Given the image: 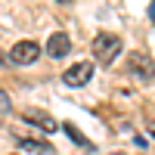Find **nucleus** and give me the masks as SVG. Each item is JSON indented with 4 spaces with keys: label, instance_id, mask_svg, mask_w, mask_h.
<instances>
[{
    "label": "nucleus",
    "instance_id": "f257e3e1",
    "mask_svg": "<svg viewBox=\"0 0 155 155\" xmlns=\"http://www.w3.org/2000/svg\"><path fill=\"white\" fill-rule=\"evenodd\" d=\"M118 53H121V37H118V34L99 31V34L93 37V56H96L99 65H112Z\"/></svg>",
    "mask_w": 155,
    "mask_h": 155
},
{
    "label": "nucleus",
    "instance_id": "f03ea898",
    "mask_svg": "<svg viewBox=\"0 0 155 155\" xmlns=\"http://www.w3.org/2000/svg\"><path fill=\"white\" fill-rule=\"evenodd\" d=\"M22 118L28 121V124H34L37 130H44V134H56L59 130V124H56V118L50 112H41V109H25L22 112Z\"/></svg>",
    "mask_w": 155,
    "mask_h": 155
},
{
    "label": "nucleus",
    "instance_id": "7ed1b4c3",
    "mask_svg": "<svg viewBox=\"0 0 155 155\" xmlns=\"http://www.w3.org/2000/svg\"><path fill=\"white\" fill-rule=\"evenodd\" d=\"M37 56H41V47H37L34 41H19L16 47L9 50V59L16 62V65H31Z\"/></svg>",
    "mask_w": 155,
    "mask_h": 155
},
{
    "label": "nucleus",
    "instance_id": "20e7f679",
    "mask_svg": "<svg viewBox=\"0 0 155 155\" xmlns=\"http://www.w3.org/2000/svg\"><path fill=\"white\" fill-rule=\"evenodd\" d=\"M90 78H93V62H74V65L62 74V81L68 87H84Z\"/></svg>",
    "mask_w": 155,
    "mask_h": 155
},
{
    "label": "nucleus",
    "instance_id": "39448f33",
    "mask_svg": "<svg viewBox=\"0 0 155 155\" xmlns=\"http://www.w3.org/2000/svg\"><path fill=\"white\" fill-rule=\"evenodd\" d=\"M71 50V37L65 34V31H53L50 34V41H47V53L53 56V59H62Z\"/></svg>",
    "mask_w": 155,
    "mask_h": 155
},
{
    "label": "nucleus",
    "instance_id": "423d86ee",
    "mask_svg": "<svg viewBox=\"0 0 155 155\" xmlns=\"http://www.w3.org/2000/svg\"><path fill=\"white\" fill-rule=\"evenodd\" d=\"M59 127H62V130H65V137L71 140L74 146H81V149H93V143H90V140H87V137H84L81 130H78V127H74L71 121H65V124H59Z\"/></svg>",
    "mask_w": 155,
    "mask_h": 155
},
{
    "label": "nucleus",
    "instance_id": "0eeeda50",
    "mask_svg": "<svg viewBox=\"0 0 155 155\" xmlns=\"http://www.w3.org/2000/svg\"><path fill=\"white\" fill-rule=\"evenodd\" d=\"M19 149H25V152H37V155H44V152H53V146H47V143H37V140H19Z\"/></svg>",
    "mask_w": 155,
    "mask_h": 155
},
{
    "label": "nucleus",
    "instance_id": "6e6552de",
    "mask_svg": "<svg viewBox=\"0 0 155 155\" xmlns=\"http://www.w3.org/2000/svg\"><path fill=\"white\" fill-rule=\"evenodd\" d=\"M143 68V78H146V84L152 81V65H149V59H140V56H134L130 59V71H140Z\"/></svg>",
    "mask_w": 155,
    "mask_h": 155
},
{
    "label": "nucleus",
    "instance_id": "1a4fd4ad",
    "mask_svg": "<svg viewBox=\"0 0 155 155\" xmlns=\"http://www.w3.org/2000/svg\"><path fill=\"white\" fill-rule=\"evenodd\" d=\"M0 112H3V115H6V112H12V102H9V96L3 93V90H0Z\"/></svg>",
    "mask_w": 155,
    "mask_h": 155
},
{
    "label": "nucleus",
    "instance_id": "9d476101",
    "mask_svg": "<svg viewBox=\"0 0 155 155\" xmlns=\"http://www.w3.org/2000/svg\"><path fill=\"white\" fill-rule=\"evenodd\" d=\"M0 62H3V56H0Z\"/></svg>",
    "mask_w": 155,
    "mask_h": 155
}]
</instances>
